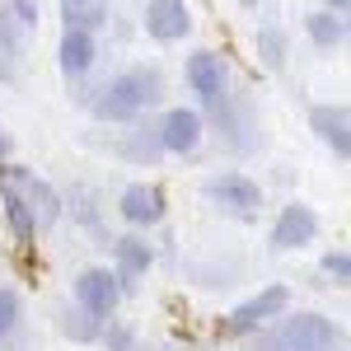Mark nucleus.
I'll return each instance as SVG.
<instances>
[{
    "label": "nucleus",
    "instance_id": "4",
    "mask_svg": "<svg viewBox=\"0 0 351 351\" xmlns=\"http://www.w3.org/2000/svg\"><path fill=\"white\" fill-rule=\"evenodd\" d=\"M206 197L234 220H258L263 206H267L263 188H258L248 173H216V178H206Z\"/></svg>",
    "mask_w": 351,
    "mask_h": 351
},
{
    "label": "nucleus",
    "instance_id": "27",
    "mask_svg": "<svg viewBox=\"0 0 351 351\" xmlns=\"http://www.w3.org/2000/svg\"><path fill=\"white\" fill-rule=\"evenodd\" d=\"M347 5L351 0H324V10H332V14H347Z\"/></svg>",
    "mask_w": 351,
    "mask_h": 351
},
{
    "label": "nucleus",
    "instance_id": "21",
    "mask_svg": "<svg viewBox=\"0 0 351 351\" xmlns=\"http://www.w3.org/2000/svg\"><path fill=\"white\" fill-rule=\"evenodd\" d=\"M258 56L267 61L271 71H281V61H286V33L281 28H258Z\"/></svg>",
    "mask_w": 351,
    "mask_h": 351
},
{
    "label": "nucleus",
    "instance_id": "15",
    "mask_svg": "<svg viewBox=\"0 0 351 351\" xmlns=\"http://www.w3.org/2000/svg\"><path fill=\"white\" fill-rule=\"evenodd\" d=\"M150 263H155V248L141 239V234H117V239H112V271H117L122 286L136 281V276H145Z\"/></svg>",
    "mask_w": 351,
    "mask_h": 351
},
{
    "label": "nucleus",
    "instance_id": "12",
    "mask_svg": "<svg viewBox=\"0 0 351 351\" xmlns=\"http://www.w3.org/2000/svg\"><path fill=\"white\" fill-rule=\"evenodd\" d=\"M309 127L324 141L337 160H351V112L347 104H314L309 108Z\"/></svg>",
    "mask_w": 351,
    "mask_h": 351
},
{
    "label": "nucleus",
    "instance_id": "20",
    "mask_svg": "<svg viewBox=\"0 0 351 351\" xmlns=\"http://www.w3.org/2000/svg\"><path fill=\"white\" fill-rule=\"evenodd\" d=\"M122 155L136 160V164H155L164 155L160 150V132H155V127H132V136L122 141Z\"/></svg>",
    "mask_w": 351,
    "mask_h": 351
},
{
    "label": "nucleus",
    "instance_id": "10",
    "mask_svg": "<svg viewBox=\"0 0 351 351\" xmlns=\"http://www.w3.org/2000/svg\"><path fill=\"white\" fill-rule=\"evenodd\" d=\"M141 24L155 43H183L192 33V5L188 0H145Z\"/></svg>",
    "mask_w": 351,
    "mask_h": 351
},
{
    "label": "nucleus",
    "instance_id": "18",
    "mask_svg": "<svg viewBox=\"0 0 351 351\" xmlns=\"http://www.w3.org/2000/svg\"><path fill=\"white\" fill-rule=\"evenodd\" d=\"M61 24L99 33V28L108 24V5L104 0H61Z\"/></svg>",
    "mask_w": 351,
    "mask_h": 351
},
{
    "label": "nucleus",
    "instance_id": "5",
    "mask_svg": "<svg viewBox=\"0 0 351 351\" xmlns=\"http://www.w3.org/2000/svg\"><path fill=\"white\" fill-rule=\"evenodd\" d=\"M291 309V291L286 286H267V291H258L253 300H243L239 309L220 324V332L225 337H248V332H258L263 324H271L276 314H286Z\"/></svg>",
    "mask_w": 351,
    "mask_h": 351
},
{
    "label": "nucleus",
    "instance_id": "22",
    "mask_svg": "<svg viewBox=\"0 0 351 351\" xmlns=\"http://www.w3.org/2000/svg\"><path fill=\"white\" fill-rule=\"evenodd\" d=\"M19 314H24V304H19V291L14 286H0V342L19 328Z\"/></svg>",
    "mask_w": 351,
    "mask_h": 351
},
{
    "label": "nucleus",
    "instance_id": "23",
    "mask_svg": "<svg viewBox=\"0 0 351 351\" xmlns=\"http://www.w3.org/2000/svg\"><path fill=\"white\" fill-rule=\"evenodd\" d=\"M99 342H104V347L108 351H136V332L127 324H104V332H99Z\"/></svg>",
    "mask_w": 351,
    "mask_h": 351
},
{
    "label": "nucleus",
    "instance_id": "28",
    "mask_svg": "<svg viewBox=\"0 0 351 351\" xmlns=\"http://www.w3.org/2000/svg\"><path fill=\"white\" fill-rule=\"evenodd\" d=\"M258 351H276V347H271V342H258Z\"/></svg>",
    "mask_w": 351,
    "mask_h": 351
},
{
    "label": "nucleus",
    "instance_id": "6",
    "mask_svg": "<svg viewBox=\"0 0 351 351\" xmlns=\"http://www.w3.org/2000/svg\"><path fill=\"white\" fill-rule=\"evenodd\" d=\"M75 304H80L84 314H94L99 324H108L112 309L122 304V281H117V271L84 267L80 276H75Z\"/></svg>",
    "mask_w": 351,
    "mask_h": 351
},
{
    "label": "nucleus",
    "instance_id": "1",
    "mask_svg": "<svg viewBox=\"0 0 351 351\" xmlns=\"http://www.w3.org/2000/svg\"><path fill=\"white\" fill-rule=\"evenodd\" d=\"M164 99V75L155 66H127L122 75H112L99 94H94V117L99 122H136V117H145V112L155 108Z\"/></svg>",
    "mask_w": 351,
    "mask_h": 351
},
{
    "label": "nucleus",
    "instance_id": "13",
    "mask_svg": "<svg viewBox=\"0 0 351 351\" xmlns=\"http://www.w3.org/2000/svg\"><path fill=\"white\" fill-rule=\"evenodd\" d=\"M94 61H99V33H89V28H66V33H61V47H56L61 75H66V80H80V75L94 71Z\"/></svg>",
    "mask_w": 351,
    "mask_h": 351
},
{
    "label": "nucleus",
    "instance_id": "7",
    "mask_svg": "<svg viewBox=\"0 0 351 351\" xmlns=\"http://www.w3.org/2000/svg\"><path fill=\"white\" fill-rule=\"evenodd\" d=\"M319 239V216L304 206V202H291V206H281L276 220H271V234L267 243L276 253H295V248H309V243Z\"/></svg>",
    "mask_w": 351,
    "mask_h": 351
},
{
    "label": "nucleus",
    "instance_id": "16",
    "mask_svg": "<svg viewBox=\"0 0 351 351\" xmlns=\"http://www.w3.org/2000/svg\"><path fill=\"white\" fill-rule=\"evenodd\" d=\"M304 33H309V43L314 47H342L347 43V14H332V10H314V14H304Z\"/></svg>",
    "mask_w": 351,
    "mask_h": 351
},
{
    "label": "nucleus",
    "instance_id": "3",
    "mask_svg": "<svg viewBox=\"0 0 351 351\" xmlns=\"http://www.w3.org/2000/svg\"><path fill=\"white\" fill-rule=\"evenodd\" d=\"M0 178H10V183L19 188L28 216H33V225H38V234L52 230L56 220H61V192H56L47 178H38L33 169H19V164H0Z\"/></svg>",
    "mask_w": 351,
    "mask_h": 351
},
{
    "label": "nucleus",
    "instance_id": "26",
    "mask_svg": "<svg viewBox=\"0 0 351 351\" xmlns=\"http://www.w3.org/2000/svg\"><path fill=\"white\" fill-rule=\"evenodd\" d=\"M10 155H14V141H10L5 127H0V164H10Z\"/></svg>",
    "mask_w": 351,
    "mask_h": 351
},
{
    "label": "nucleus",
    "instance_id": "19",
    "mask_svg": "<svg viewBox=\"0 0 351 351\" xmlns=\"http://www.w3.org/2000/svg\"><path fill=\"white\" fill-rule=\"evenodd\" d=\"M56 328H61L71 342H99V332H104V324H99L94 314H84L80 304H75V309H61V314H56Z\"/></svg>",
    "mask_w": 351,
    "mask_h": 351
},
{
    "label": "nucleus",
    "instance_id": "8",
    "mask_svg": "<svg viewBox=\"0 0 351 351\" xmlns=\"http://www.w3.org/2000/svg\"><path fill=\"white\" fill-rule=\"evenodd\" d=\"M188 84L202 104H225L230 99V61L220 52H192L188 56Z\"/></svg>",
    "mask_w": 351,
    "mask_h": 351
},
{
    "label": "nucleus",
    "instance_id": "11",
    "mask_svg": "<svg viewBox=\"0 0 351 351\" xmlns=\"http://www.w3.org/2000/svg\"><path fill=\"white\" fill-rule=\"evenodd\" d=\"M33 33H38V5L33 0H5L0 5V47L24 61V47L33 43Z\"/></svg>",
    "mask_w": 351,
    "mask_h": 351
},
{
    "label": "nucleus",
    "instance_id": "25",
    "mask_svg": "<svg viewBox=\"0 0 351 351\" xmlns=\"http://www.w3.org/2000/svg\"><path fill=\"white\" fill-rule=\"evenodd\" d=\"M14 71H19V56L0 47V80H14Z\"/></svg>",
    "mask_w": 351,
    "mask_h": 351
},
{
    "label": "nucleus",
    "instance_id": "17",
    "mask_svg": "<svg viewBox=\"0 0 351 351\" xmlns=\"http://www.w3.org/2000/svg\"><path fill=\"white\" fill-rule=\"evenodd\" d=\"M0 202H5V220H10L14 239L28 243L33 234H38V225H33V216H28V206H24V197H19V188H14L10 178H0Z\"/></svg>",
    "mask_w": 351,
    "mask_h": 351
},
{
    "label": "nucleus",
    "instance_id": "14",
    "mask_svg": "<svg viewBox=\"0 0 351 351\" xmlns=\"http://www.w3.org/2000/svg\"><path fill=\"white\" fill-rule=\"evenodd\" d=\"M117 211L127 225L136 230H150V225H160L164 211H169V202H164V192L155 183H132V188H122V202H117Z\"/></svg>",
    "mask_w": 351,
    "mask_h": 351
},
{
    "label": "nucleus",
    "instance_id": "2",
    "mask_svg": "<svg viewBox=\"0 0 351 351\" xmlns=\"http://www.w3.org/2000/svg\"><path fill=\"white\" fill-rule=\"evenodd\" d=\"M267 342L276 351H342L347 347V332H342V324H332L328 314L295 309V314H281V324L271 328Z\"/></svg>",
    "mask_w": 351,
    "mask_h": 351
},
{
    "label": "nucleus",
    "instance_id": "24",
    "mask_svg": "<svg viewBox=\"0 0 351 351\" xmlns=\"http://www.w3.org/2000/svg\"><path fill=\"white\" fill-rule=\"evenodd\" d=\"M324 271L337 281V286H347V281H351V253H347V248H332V253H324Z\"/></svg>",
    "mask_w": 351,
    "mask_h": 351
},
{
    "label": "nucleus",
    "instance_id": "9",
    "mask_svg": "<svg viewBox=\"0 0 351 351\" xmlns=\"http://www.w3.org/2000/svg\"><path fill=\"white\" fill-rule=\"evenodd\" d=\"M160 150L164 155H192L202 145V132H206V117L197 108H169L160 117Z\"/></svg>",
    "mask_w": 351,
    "mask_h": 351
}]
</instances>
